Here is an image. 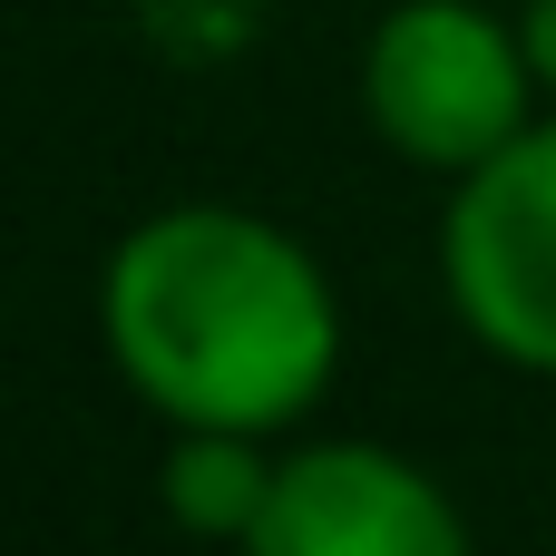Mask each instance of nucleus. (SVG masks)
I'll return each instance as SVG.
<instances>
[{
	"label": "nucleus",
	"instance_id": "f257e3e1",
	"mask_svg": "<svg viewBox=\"0 0 556 556\" xmlns=\"http://www.w3.org/2000/svg\"><path fill=\"white\" fill-rule=\"evenodd\" d=\"M108 352L176 430L264 440L332 391L342 313L323 264L244 205H166L108 254Z\"/></svg>",
	"mask_w": 556,
	"mask_h": 556
},
{
	"label": "nucleus",
	"instance_id": "39448f33",
	"mask_svg": "<svg viewBox=\"0 0 556 556\" xmlns=\"http://www.w3.org/2000/svg\"><path fill=\"white\" fill-rule=\"evenodd\" d=\"M274 479H283V459H264L254 440H235V430H176V450H166V518L186 528V538H205V547H235L264 528V508H274Z\"/></svg>",
	"mask_w": 556,
	"mask_h": 556
},
{
	"label": "nucleus",
	"instance_id": "f03ea898",
	"mask_svg": "<svg viewBox=\"0 0 556 556\" xmlns=\"http://www.w3.org/2000/svg\"><path fill=\"white\" fill-rule=\"evenodd\" d=\"M528 49L518 20H489L479 0H401L362 49V108L371 127L440 176H479L528 137Z\"/></svg>",
	"mask_w": 556,
	"mask_h": 556
},
{
	"label": "nucleus",
	"instance_id": "0eeeda50",
	"mask_svg": "<svg viewBox=\"0 0 556 556\" xmlns=\"http://www.w3.org/2000/svg\"><path fill=\"white\" fill-rule=\"evenodd\" d=\"M518 49H528L538 88H556V0H528V10H518Z\"/></svg>",
	"mask_w": 556,
	"mask_h": 556
},
{
	"label": "nucleus",
	"instance_id": "7ed1b4c3",
	"mask_svg": "<svg viewBox=\"0 0 556 556\" xmlns=\"http://www.w3.org/2000/svg\"><path fill=\"white\" fill-rule=\"evenodd\" d=\"M440 274L459 323L498 362L556 371V127H528L508 156L459 176L440 225Z\"/></svg>",
	"mask_w": 556,
	"mask_h": 556
},
{
	"label": "nucleus",
	"instance_id": "423d86ee",
	"mask_svg": "<svg viewBox=\"0 0 556 556\" xmlns=\"http://www.w3.org/2000/svg\"><path fill=\"white\" fill-rule=\"evenodd\" d=\"M137 20H147V39H156L176 68H215V59L254 49L264 0H137Z\"/></svg>",
	"mask_w": 556,
	"mask_h": 556
},
{
	"label": "nucleus",
	"instance_id": "20e7f679",
	"mask_svg": "<svg viewBox=\"0 0 556 556\" xmlns=\"http://www.w3.org/2000/svg\"><path fill=\"white\" fill-rule=\"evenodd\" d=\"M244 556H479L469 518L450 508V489L430 469H410L401 450L371 440H313L283 459L264 528Z\"/></svg>",
	"mask_w": 556,
	"mask_h": 556
}]
</instances>
